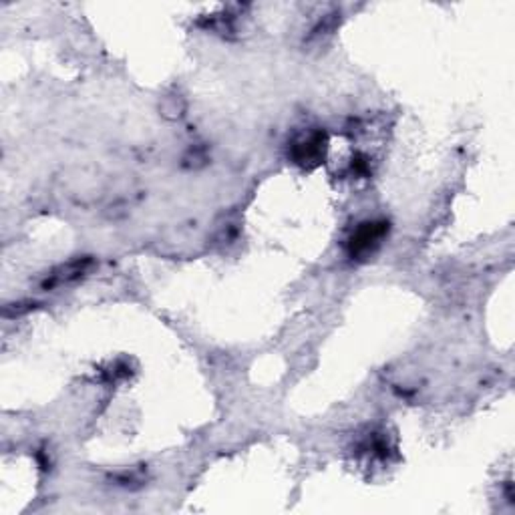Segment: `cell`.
I'll use <instances>...</instances> for the list:
<instances>
[{
  "label": "cell",
  "mask_w": 515,
  "mask_h": 515,
  "mask_svg": "<svg viewBox=\"0 0 515 515\" xmlns=\"http://www.w3.org/2000/svg\"><path fill=\"white\" fill-rule=\"evenodd\" d=\"M385 228H376V224H365L358 234L352 237V250L354 252H367L373 244L380 240Z\"/></svg>",
  "instance_id": "obj_1"
}]
</instances>
